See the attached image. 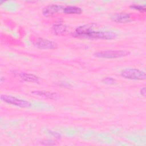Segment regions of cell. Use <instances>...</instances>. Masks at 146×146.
Listing matches in <instances>:
<instances>
[{
    "label": "cell",
    "instance_id": "obj_16",
    "mask_svg": "<svg viewBox=\"0 0 146 146\" xmlns=\"http://www.w3.org/2000/svg\"><path fill=\"white\" fill-rule=\"evenodd\" d=\"M140 94L143 96H145L146 95V91H145V87H143V88H141L140 89Z\"/></svg>",
    "mask_w": 146,
    "mask_h": 146
},
{
    "label": "cell",
    "instance_id": "obj_10",
    "mask_svg": "<svg viewBox=\"0 0 146 146\" xmlns=\"http://www.w3.org/2000/svg\"><path fill=\"white\" fill-rule=\"evenodd\" d=\"M63 12L67 14H80L82 12L81 8L75 6H67L64 7Z\"/></svg>",
    "mask_w": 146,
    "mask_h": 146
},
{
    "label": "cell",
    "instance_id": "obj_8",
    "mask_svg": "<svg viewBox=\"0 0 146 146\" xmlns=\"http://www.w3.org/2000/svg\"><path fill=\"white\" fill-rule=\"evenodd\" d=\"M131 14L127 13H119L113 14L111 17L112 19L117 23H127L131 21Z\"/></svg>",
    "mask_w": 146,
    "mask_h": 146
},
{
    "label": "cell",
    "instance_id": "obj_13",
    "mask_svg": "<svg viewBox=\"0 0 146 146\" xmlns=\"http://www.w3.org/2000/svg\"><path fill=\"white\" fill-rule=\"evenodd\" d=\"M103 82H104V83H106V84H114L116 82V80L111 78V77H106V78H104V79H103L102 80Z\"/></svg>",
    "mask_w": 146,
    "mask_h": 146
},
{
    "label": "cell",
    "instance_id": "obj_1",
    "mask_svg": "<svg viewBox=\"0 0 146 146\" xmlns=\"http://www.w3.org/2000/svg\"><path fill=\"white\" fill-rule=\"evenodd\" d=\"M75 36L100 39H113L117 37V34L113 31H95L88 25H83L77 27L73 34Z\"/></svg>",
    "mask_w": 146,
    "mask_h": 146
},
{
    "label": "cell",
    "instance_id": "obj_14",
    "mask_svg": "<svg viewBox=\"0 0 146 146\" xmlns=\"http://www.w3.org/2000/svg\"><path fill=\"white\" fill-rule=\"evenodd\" d=\"M43 145H55V143L51 140H46L42 143Z\"/></svg>",
    "mask_w": 146,
    "mask_h": 146
},
{
    "label": "cell",
    "instance_id": "obj_4",
    "mask_svg": "<svg viewBox=\"0 0 146 146\" xmlns=\"http://www.w3.org/2000/svg\"><path fill=\"white\" fill-rule=\"evenodd\" d=\"M1 100L7 103L11 104L22 108H28L31 106V103L25 100L17 98L11 95H1Z\"/></svg>",
    "mask_w": 146,
    "mask_h": 146
},
{
    "label": "cell",
    "instance_id": "obj_6",
    "mask_svg": "<svg viewBox=\"0 0 146 146\" xmlns=\"http://www.w3.org/2000/svg\"><path fill=\"white\" fill-rule=\"evenodd\" d=\"M64 7L63 5H50L43 9L42 14L46 17H50L55 14V13L63 11Z\"/></svg>",
    "mask_w": 146,
    "mask_h": 146
},
{
    "label": "cell",
    "instance_id": "obj_15",
    "mask_svg": "<svg viewBox=\"0 0 146 146\" xmlns=\"http://www.w3.org/2000/svg\"><path fill=\"white\" fill-rule=\"evenodd\" d=\"M49 133H51V135H52L54 136H55L56 138H58V139H59L60 137V135L56 132H52L51 131H49Z\"/></svg>",
    "mask_w": 146,
    "mask_h": 146
},
{
    "label": "cell",
    "instance_id": "obj_3",
    "mask_svg": "<svg viewBox=\"0 0 146 146\" xmlns=\"http://www.w3.org/2000/svg\"><path fill=\"white\" fill-rule=\"evenodd\" d=\"M123 77L132 80H142L146 78L145 72L136 68H126L121 72Z\"/></svg>",
    "mask_w": 146,
    "mask_h": 146
},
{
    "label": "cell",
    "instance_id": "obj_2",
    "mask_svg": "<svg viewBox=\"0 0 146 146\" xmlns=\"http://www.w3.org/2000/svg\"><path fill=\"white\" fill-rule=\"evenodd\" d=\"M129 54L130 52L127 50H107L95 52L94 55L98 58L113 59L125 56Z\"/></svg>",
    "mask_w": 146,
    "mask_h": 146
},
{
    "label": "cell",
    "instance_id": "obj_11",
    "mask_svg": "<svg viewBox=\"0 0 146 146\" xmlns=\"http://www.w3.org/2000/svg\"><path fill=\"white\" fill-rule=\"evenodd\" d=\"M52 31L56 35H61L64 34L67 30V27L62 23L55 24L52 27Z\"/></svg>",
    "mask_w": 146,
    "mask_h": 146
},
{
    "label": "cell",
    "instance_id": "obj_12",
    "mask_svg": "<svg viewBox=\"0 0 146 146\" xmlns=\"http://www.w3.org/2000/svg\"><path fill=\"white\" fill-rule=\"evenodd\" d=\"M130 7L135 10L143 12L145 11L146 10L145 8V5H139V4H133L130 6Z\"/></svg>",
    "mask_w": 146,
    "mask_h": 146
},
{
    "label": "cell",
    "instance_id": "obj_5",
    "mask_svg": "<svg viewBox=\"0 0 146 146\" xmlns=\"http://www.w3.org/2000/svg\"><path fill=\"white\" fill-rule=\"evenodd\" d=\"M34 45L42 49L56 48L58 45L54 42L44 38H38L34 42Z\"/></svg>",
    "mask_w": 146,
    "mask_h": 146
},
{
    "label": "cell",
    "instance_id": "obj_9",
    "mask_svg": "<svg viewBox=\"0 0 146 146\" xmlns=\"http://www.w3.org/2000/svg\"><path fill=\"white\" fill-rule=\"evenodd\" d=\"M31 93L33 95L50 99L55 100L59 98V95L56 93L47 91H34Z\"/></svg>",
    "mask_w": 146,
    "mask_h": 146
},
{
    "label": "cell",
    "instance_id": "obj_7",
    "mask_svg": "<svg viewBox=\"0 0 146 146\" xmlns=\"http://www.w3.org/2000/svg\"><path fill=\"white\" fill-rule=\"evenodd\" d=\"M14 74L16 77H18L20 79L25 82L35 83L39 80V78L37 76L31 74L20 72H14Z\"/></svg>",
    "mask_w": 146,
    "mask_h": 146
}]
</instances>
